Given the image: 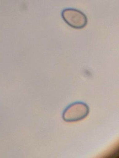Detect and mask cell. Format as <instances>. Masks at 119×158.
Masks as SVG:
<instances>
[{"instance_id": "cell-2", "label": "cell", "mask_w": 119, "mask_h": 158, "mask_svg": "<svg viewBox=\"0 0 119 158\" xmlns=\"http://www.w3.org/2000/svg\"><path fill=\"white\" fill-rule=\"evenodd\" d=\"M87 106L83 103H76L69 106L64 112V120L69 122H75L86 117L88 113Z\"/></svg>"}, {"instance_id": "cell-1", "label": "cell", "mask_w": 119, "mask_h": 158, "mask_svg": "<svg viewBox=\"0 0 119 158\" xmlns=\"http://www.w3.org/2000/svg\"><path fill=\"white\" fill-rule=\"evenodd\" d=\"M62 16L66 23L71 27L76 29L84 28L87 24V18L80 11L75 9H68L64 10Z\"/></svg>"}]
</instances>
